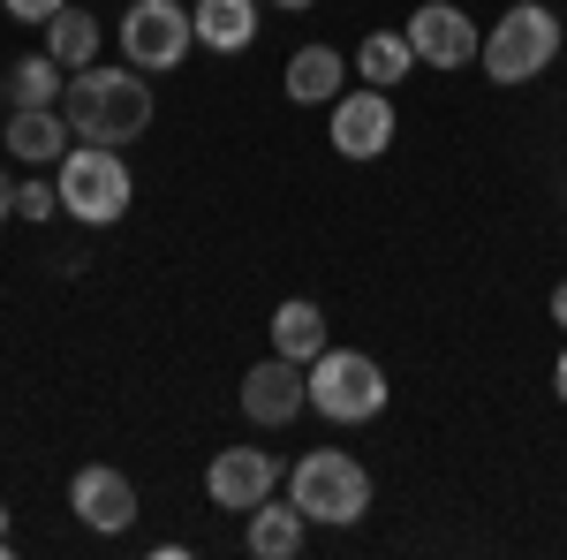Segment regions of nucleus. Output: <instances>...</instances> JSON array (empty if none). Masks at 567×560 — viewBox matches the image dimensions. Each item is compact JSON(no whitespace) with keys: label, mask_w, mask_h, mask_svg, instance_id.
<instances>
[{"label":"nucleus","mask_w":567,"mask_h":560,"mask_svg":"<svg viewBox=\"0 0 567 560\" xmlns=\"http://www.w3.org/2000/svg\"><path fill=\"white\" fill-rule=\"evenodd\" d=\"M61 114H69L76 144H136L152 130V84H144V69H99L91 61L69 77Z\"/></svg>","instance_id":"nucleus-1"},{"label":"nucleus","mask_w":567,"mask_h":560,"mask_svg":"<svg viewBox=\"0 0 567 560\" xmlns=\"http://www.w3.org/2000/svg\"><path fill=\"white\" fill-rule=\"evenodd\" d=\"M560 45H567V31H560V16L545 8V0H515L492 31H484V53H477V69L492 77V84H537L553 61H560Z\"/></svg>","instance_id":"nucleus-2"},{"label":"nucleus","mask_w":567,"mask_h":560,"mask_svg":"<svg viewBox=\"0 0 567 560\" xmlns=\"http://www.w3.org/2000/svg\"><path fill=\"white\" fill-rule=\"evenodd\" d=\"M53 182H61V213L84 220V227H114L136 197V174L122 160V144H69Z\"/></svg>","instance_id":"nucleus-3"},{"label":"nucleus","mask_w":567,"mask_h":560,"mask_svg":"<svg viewBox=\"0 0 567 560\" xmlns=\"http://www.w3.org/2000/svg\"><path fill=\"white\" fill-rule=\"evenodd\" d=\"M288 500H296L310 522H326V530H349V522H363V508H371V470H363L355 455H341V447H310L303 462L288 470Z\"/></svg>","instance_id":"nucleus-4"},{"label":"nucleus","mask_w":567,"mask_h":560,"mask_svg":"<svg viewBox=\"0 0 567 560\" xmlns=\"http://www.w3.org/2000/svg\"><path fill=\"white\" fill-rule=\"evenodd\" d=\"M310 409H318L326 425H371V417L386 409V371H379V356H363V348H326V356H310Z\"/></svg>","instance_id":"nucleus-5"},{"label":"nucleus","mask_w":567,"mask_h":560,"mask_svg":"<svg viewBox=\"0 0 567 560\" xmlns=\"http://www.w3.org/2000/svg\"><path fill=\"white\" fill-rule=\"evenodd\" d=\"M189 45H197V16H189L182 0H130V16H122V53H130V69H144V77L182 69Z\"/></svg>","instance_id":"nucleus-6"},{"label":"nucleus","mask_w":567,"mask_h":560,"mask_svg":"<svg viewBox=\"0 0 567 560\" xmlns=\"http://www.w3.org/2000/svg\"><path fill=\"white\" fill-rule=\"evenodd\" d=\"M310 409V364H296V356H265V364H250L243 371V417L265 431H280V425H296Z\"/></svg>","instance_id":"nucleus-7"},{"label":"nucleus","mask_w":567,"mask_h":560,"mask_svg":"<svg viewBox=\"0 0 567 560\" xmlns=\"http://www.w3.org/2000/svg\"><path fill=\"white\" fill-rule=\"evenodd\" d=\"M288 485V470L265 455V447H219L213 470H205V492H213V508H235V516H250L258 500H272Z\"/></svg>","instance_id":"nucleus-8"},{"label":"nucleus","mask_w":567,"mask_h":560,"mask_svg":"<svg viewBox=\"0 0 567 560\" xmlns=\"http://www.w3.org/2000/svg\"><path fill=\"white\" fill-rule=\"evenodd\" d=\"M393 91L379 84H363V91H341L333 99V152L341 160H386V144H393Z\"/></svg>","instance_id":"nucleus-9"},{"label":"nucleus","mask_w":567,"mask_h":560,"mask_svg":"<svg viewBox=\"0 0 567 560\" xmlns=\"http://www.w3.org/2000/svg\"><path fill=\"white\" fill-rule=\"evenodd\" d=\"M69 508H76V522H84V530L122 538V530L136 522V485H130V470H114V462H84V470L69 477Z\"/></svg>","instance_id":"nucleus-10"},{"label":"nucleus","mask_w":567,"mask_h":560,"mask_svg":"<svg viewBox=\"0 0 567 560\" xmlns=\"http://www.w3.org/2000/svg\"><path fill=\"white\" fill-rule=\"evenodd\" d=\"M409 45H416L424 69H470V61L484 53V31L454 8V0H424V8L409 16Z\"/></svg>","instance_id":"nucleus-11"},{"label":"nucleus","mask_w":567,"mask_h":560,"mask_svg":"<svg viewBox=\"0 0 567 560\" xmlns=\"http://www.w3.org/2000/svg\"><path fill=\"white\" fill-rule=\"evenodd\" d=\"M69 114L61 106H8V160H23V167H61L69 160Z\"/></svg>","instance_id":"nucleus-12"},{"label":"nucleus","mask_w":567,"mask_h":560,"mask_svg":"<svg viewBox=\"0 0 567 560\" xmlns=\"http://www.w3.org/2000/svg\"><path fill=\"white\" fill-rule=\"evenodd\" d=\"M303 530H310V516L288 500V492H272V500H258V508H250L243 546H250L258 560H296V553H303Z\"/></svg>","instance_id":"nucleus-13"},{"label":"nucleus","mask_w":567,"mask_h":560,"mask_svg":"<svg viewBox=\"0 0 567 560\" xmlns=\"http://www.w3.org/2000/svg\"><path fill=\"white\" fill-rule=\"evenodd\" d=\"M280 84L296 106H333L341 84H349V61L333 53V45H303V53H288V69H280Z\"/></svg>","instance_id":"nucleus-14"},{"label":"nucleus","mask_w":567,"mask_h":560,"mask_svg":"<svg viewBox=\"0 0 567 560\" xmlns=\"http://www.w3.org/2000/svg\"><path fill=\"white\" fill-rule=\"evenodd\" d=\"M197 45L205 53H243L258 39V0H197Z\"/></svg>","instance_id":"nucleus-15"},{"label":"nucleus","mask_w":567,"mask_h":560,"mask_svg":"<svg viewBox=\"0 0 567 560\" xmlns=\"http://www.w3.org/2000/svg\"><path fill=\"white\" fill-rule=\"evenodd\" d=\"M272 348H280V356H296V364H310V356H326V310H318V303L310 296H288L280 303V310H272Z\"/></svg>","instance_id":"nucleus-16"},{"label":"nucleus","mask_w":567,"mask_h":560,"mask_svg":"<svg viewBox=\"0 0 567 560\" xmlns=\"http://www.w3.org/2000/svg\"><path fill=\"white\" fill-rule=\"evenodd\" d=\"M409 69H416V45H409V31H371V39L355 45V77H363V84L393 91Z\"/></svg>","instance_id":"nucleus-17"},{"label":"nucleus","mask_w":567,"mask_h":560,"mask_svg":"<svg viewBox=\"0 0 567 560\" xmlns=\"http://www.w3.org/2000/svg\"><path fill=\"white\" fill-rule=\"evenodd\" d=\"M45 53L76 77V69H91L99 61V16H84V8H61L53 23H45Z\"/></svg>","instance_id":"nucleus-18"},{"label":"nucleus","mask_w":567,"mask_h":560,"mask_svg":"<svg viewBox=\"0 0 567 560\" xmlns=\"http://www.w3.org/2000/svg\"><path fill=\"white\" fill-rule=\"evenodd\" d=\"M61 61L53 53H31V61H16L8 69V106H61Z\"/></svg>","instance_id":"nucleus-19"},{"label":"nucleus","mask_w":567,"mask_h":560,"mask_svg":"<svg viewBox=\"0 0 567 560\" xmlns=\"http://www.w3.org/2000/svg\"><path fill=\"white\" fill-rule=\"evenodd\" d=\"M16 213L23 220H53L61 213V182H23V190H16Z\"/></svg>","instance_id":"nucleus-20"},{"label":"nucleus","mask_w":567,"mask_h":560,"mask_svg":"<svg viewBox=\"0 0 567 560\" xmlns=\"http://www.w3.org/2000/svg\"><path fill=\"white\" fill-rule=\"evenodd\" d=\"M0 8H8L16 23H53V16H61L69 0H0Z\"/></svg>","instance_id":"nucleus-21"},{"label":"nucleus","mask_w":567,"mask_h":560,"mask_svg":"<svg viewBox=\"0 0 567 560\" xmlns=\"http://www.w3.org/2000/svg\"><path fill=\"white\" fill-rule=\"evenodd\" d=\"M0 220H16V174L0 167Z\"/></svg>","instance_id":"nucleus-22"},{"label":"nucleus","mask_w":567,"mask_h":560,"mask_svg":"<svg viewBox=\"0 0 567 560\" xmlns=\"http://www.w3.org/2000/svg\"><path fill=\"white\" fill-rule=\"evenodd\" d=\"M553 326H560V334H567V281H560V288H553Z\"/></svg>","instance_id":"nucleus-23"},{"label":"nucleus","mask_w":567,"mask_h":560,"mask_svg":"<svg viewBox=\"0 0 567 560\" xmlns=\"http://www.w3.org/2000/svg\"><path fill=\"white\" fill-rule=\"evenodd\" d=\"M553 394L567 401V348H560V364H553Z\"/></svg>","instance_id":"nucleus-24"},{"label":"nucleus","mask_w":567,"mask_h":560,"mask_svg":"<svg viewBox=\"0 0 567 560\" xmlns=\"http://www.w3.org/2000/svg\"><path fill=\"white\" fill-rule=\"evenodd\" d=\"M272 8H288V16H296V8H310V0H272Z\"/></svg>","instance_id":"nucleus-25"},{"label":"nucleus","mask_w":567,"mask_h":560,"mask_svg":"<svg viewBox=\"0 0 567 560\" xmlns=\"http://www.w3.org/2000/svg\"><path fill=\"white\" fill-rule=\"evenodd\" d=\"M0 538H8V500H0Z\"/></svg>","instance_id":"nucleus-26"},{"label":"nucleus","mask_w":567,"mask_h":560,"mask_svg":"<svg viewBox=\"0 0 567 560\" xmlns=\"http://www.w3.org/2000/svg\"><path fill=\"white\" fill-rule=\"evenodd\" d=\"M8 553H16V538H0V560H8Z\"/></svg>","instance_id":"nucleus-27"}]
</instances>
